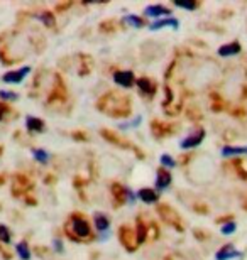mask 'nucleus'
Wrapping results in <instances>:
<instances>
[{
  "instance_id": "nucleus-25",
  "label": "nucleus",
  "mask_w": 247,
  "mask_h": 260,
  "mask_svg": "<svg viewBox=\"0 0 247 260\" xmlns=\"http://www.w3.org/2000/svg\"><path fill=\"white\" fill-rule=\"evenodd\" d=\"M124 22L132 25V27H143V19L138 17V15H127V17H124Z\"/></svg>"
},
{
  "instance_id": "nucleus-11",
  "label": "nucleus",
  "mask_w": 247,
  "mask_h": 260,
  "mask_svg": "<svg viewBox=\"0 0 247 260\" xmlns=\"http://www.w3.org/2000/svg\"><path fill=\"white\" fill-rule=\"evenodd\" d=\"M171 184V174L168 173V171L164 168H161L159 171H157V179H156V188L162 191L166 189L168 186Z\"/></svg>"
},
{
  "instance_id": "nucleus-14",
  "label": "nucleus",
  "mask_w": 247,
  "mask_h": 260,
  "mask_svg": "<svg viewBox=\"0 0 247 260\" xmlns=\"http://www.w3.org/2000/svg\"><path fill=\"white\" fill-rule=\"evenodd\" d=\"M240 53V44L239 43H229L218 48V56L222 58H229V56H234V54H239Z\"/></svg>"
},
{
  "instance_id": "nucleus-29",
  "label": "nucleus",
  "mask_w": 247,
  "mask_h": 260,
  "mask_svg": "<svg viewBox=\"0 0 247 260\" xmlns=\"http://www.w3.org/2000/svg\"><path fill=\"white\" fill-rule=\"evenodd\" d=\"M234 232H235V223L234 221H227L222 226V233H224V235H230V233H234Z\"/></svg>"
},
{
  "instance_id": "nucleus-28",
  "label": "nucleus",
  "mask_w": 247,
  "mask_h": 260,
  "mask_svg": "<svg viewBox=\"0 0 247 260\" xmlns=\"http://www.w3.org/2000/svg\"><path fill=\"white\" fill-rule=\"evenodd\" d=\"M161 164H162V166H166V168H175V166H176L175 159H173L171 155H168V154L161 155Z\"/></svg>"
},
{
  "instance_id": "nucleus-16",
  "label": "nucleus",
  "mask_w": 247,
  "mask_h": 260,
  "mask_svg": "<svg viewBox=\"0 0 247 260\" xmlns=\"http://www.w3.org/2000/svg\"><path fill=\"white\" fill-rule=\"evenodd\" d=\"M125 189L122 188L120 184H112V196H114V203H115V206H120V205H124L125 203Z\"/></svg>"
},
{
  "instance_id": "nucleus-33",
  "label": "nucleus",
  "mask_w": 247,
  "mask_h": 260,
  "mask_svg": "<svg viewBox=\"0 0 247 260\" xmlns=\"http://www.w3.org/2000/svg\"><path fill=\"white\" fill-rule=\"evenodd\" d=\"M5 110H7V108H5V105H2V103H0V120H2V118H4Z\"/></svg>"
},
{
  "instance_id": "nucleus-23",
  "label": "nucleus",
  "mask_w": 247,
  "mask_h": 260,
  "mask_svg": "<svg viewBox=\"0 0 247 260\" xmlns=\"http://www.w3.org/2000/svg\"><path fill=\"white\" fill-rule=\"evenodd\" d=\"M175 4H176V7H181L186 10H195L198 7L197 0H175Z\"/></svg>"
},
{
  "instance_id": "nucleus-34",
  "label": "nucleus",
  "mask_w": 247,
  "mask_h": 260,
  "mask_svg": "<svg viewBox=\"0 0 247 260\" xmlns=\"http://www.w3.org/2000/svg\"><path fill=\"white\" fill-rule=\"evenodd\" d=\"M54 247L58 248V252H61V250H63V248H61V242H60V240H54Z\"/></svg>"
},
{
  "instance_id": "nucleus-15",
  "label": "nucleus",
  "mask_w": 247,
  "mask_h": 260,
  "mask_svg": "<svg viewBox=\"0 0 247 260\" xmlns=\"http://www.w3.org/2000/svg\"><path fill=\"white\" fill-rule=\"evenodd\" d=\"M138 86L141 91L146 93V95H154V91H156V83L149 80V78H139Z\"/></svg>"
},
{
  "instance_id": "nucleus-17",
  "label": "nucleus",
  "mask_w": 247,
  "mask_h": 260,
  "mask_svg": "<svg viewBox=\"0 0 247 260\" xmlns=\"http://www.w3.org/2000/svg\"><path fill=\"white\" fill-rule=\"evenodd\" d=\"M139 198L143 200L144 203H156L157 201V198H159V194L156 193L154 189H151V188H143V189H139Z\"/></svg>"
},
{
  "instance_id": "nucleus-31",
  "label": "nucleus",
  "mask_w": 247,
  "mask_h": 260,
  "mask_svg": "<svg viewBox=\"0 0 247 260\" xmlns=\"http://www.w3.org/2000/svg\"><path fill=\"white\" fill-rule=\"evenodd\" d=\"M0 98H5V100H17V95H15L14 91L2 90V91H0Z\"/></svg>"
},
{
  "instance_id": "nucleus-8",
  "label": "nucleus",
  "mask_w": 247,
  "mask_h": 260,
  "mask_svg": "<svg viewBox=\"0 0 247 260\" xmlns=\"http://www.w3.org/2000/svg\"><path fill=\"white\" fill-rule=\"evenodd\" d=\"M29 71H31L29 66H25V68H22V70H19V71H9V73H5V75H4V81L5 83H20L25 76L29 75Z\"/></svg>"
},
{
  "instance_id": "nucleus-19",
  "label": "nucleus",
  "mask_w": 247,
  "mask_h": 260,
  "mask_svg": "<svg viewBox=\"0 0 247 260\" xmlns=\"http://www.w3.org/2000/svg\"><path fill=\"white\" fill-rule=\"evenodd\" d=\"M31 186L29 179L24 178V176H17L14 181V194H20V191H25Z\"/></svg>"
},
{
  "instance_id": "nucleus-5",
  "label": "nucleus",
  "mask_w": 247,
  "mask_h": 260,
  "mask_svg": "<svg viewBox=\"0 0 247 260\" xmlns=\"http://www.w3.org/2000/svg\"><path fill=\"white\" fill-rule=\"evenodd\" d=\"M205 139V130L203 128H198L195 134L188 135V137L181 142V149H193L197 145L202 144V140Z\"/></svg>"
},
{
  "instance_id": "nucleus-3",
  "label": "nucleus",
  "mask_w": 247,
  "mask_h": 260,
  "mask_svg": "<svg viewBox=\"0 0 247 260\" xmlns=\"http://www.w3.org/2000/svg\"><path fill=\"white\" fill-rule=\"evenodd\" d=\"M71 233L73 238H87L90 237V225L83 216L73 215L71 216Z\"/></svg>"
},
{
  "instance_id": "nucleus-12",
  "label": "nucleus",
  "mask_w": 247,
  "mask_h": 260,
  "mask_svg": "<svg viewBox=\"0 0 247 260\" xmlns=\"http://www.w3.org/2000/svg\"><path fill=\"white\" fill-rule=\"evenodd\" d=\"M144 14L148 15V17L157 19V17H161V15H170L171 10L166 9V7H162V5H151V7L144 9Z\"/></svg>"
},
{
  "instance_id": "nucleus-26",
  "label": "nucleus",
  "mask_w": 247,
  "mask_h": 260,
  "mask_svg": "<svg viewBox=\"0 0 247 260\" xmlns=\"http://www.w3.org/2000/svg\"><path fill=\"white\" fill-rule=\"evenodd\" d=\"M33 154H34V157L39 160V162H48V159H49V155H48V152L46 150H41V149H34L33 150Z\"/></svg>"
},
{
  "instance_id": "nucleus-35",
  "label": "nucleus",
  "mask_w": 247,
  "mask_h": 260,
  "mask_svg": "<svg viewBox=\"0 0 247 260\" xmlns=\"http://www.w3.org/2000/svg\"><path fill=\"white\" fill-rule=\"evenodd\" d=\"M4 184V176H0V186Z\"/></svg>"
},
{
  "instance_id": "nucleus-36",
  "label": "nucleus",
  "mask_w": 247,
  "mask_h": 260,
  "mask_svg": "<svg viewBox=\"0 0 247 260\" xmlns=\"http://www.w3.org/2000/svg\"><path fill=\"white\" fill-rule=\"evenodd\" d=\"M0 154H2V147H0Z\"/></svg>"
},
{
  "instance_id": "nucleus-21",
  "label": "nucleus",
  "mask_w": 247,
  "mask_h": 260,
  "mask_svg": "<svg viewBox=\"0 0 247 260\" xmlns=\"http://www.w3.org/2000/svg\"><path fill=\"white\" fill-rule=\"evenodd\" d=\"M146 237H148V226L144 225L143 220H138V230H135V238H138V245L139 243L146 242Z\"/></svg>"
},
{
  "instance_id": "nucleus-6",
  "label": "nucleus",
  "mask_w": 247,
  "mask_h": 260,
  "mask_svg": "<svg viewBox=\"0 0 247 260\" xmlns=\"http://www.w3.org/2000/svg\"><path fill=\"white\" fill-rule=\"evenodd\" d=\"M114 81L117 83V85L124 86V88H130L134 85L135 78H134L132 71H117L114 75Z\"/></svg>"
},
{
  "instance_id": "nucleus-32",
  "label": "nucleus",
  "mask_w": 247,
  "mask_h": 260,
  "mask_svg": "<svg viewBox=\"0 0 247 260\" xmlns=\"http://www.w3.org/2000/svg\"><path fill=\"white\" fill-rule=\"evenodd\" d=\"M73 137H78L76 140H87V135L81 134V132H75V134H73Z\"/></svg>"
},
{
  "instance_id": "nucleus-7",
  "label": "nucleus",
  "mask_w": 247,
  "mask_h": 260,
  "mask_svg": "<svg viewBox=\"0 0 247 260\" xmlns=\"http://www.w3.org/2000/svg\"><path fill=\"white\" fill-rule=\"evenodd\" d=\"M102 135L108 140V142L119 145V147H122V149H134L132 144L127 142V140H124L122 137H119V135L115 134V132H110V130H102Z\"/></svg>"
},
{
  "instance_id": "nucleus-9",
  "label": "nucleus",
  "mask_w": 247,
  "mask_h": 260,
  "mask_svg": "<svg viewBox=\"0 0 247 260\" xmlns=\"http://www.w3.org/2000/svg\"><path fill=\"white\" fill-rule=\"evenodd\" d=\"M161 27H171V29H178L180 27V22L175 17H166V19H157L156 22L151 24V30H157Z\"/></svg>"
},
{
  "instance_id": "nucleus-20",
  "label": "nucleus",
  "mask_w": 247,
  "mask_h": 260,
  "mask_svg": "<svg viewBox=\"0 0 247 260\" xmlns=\"http://www.w3.org/2000/svg\"><path fill=\"white\" fill-rule=\"evenodd\" d=\"M95 226H97L98 232H107L108 226H110V220L103 215V213H97L95 215Z\"/></svg>"
},
{
  "instance_id": "nucleus-4",
  "label": "nucleus",
  "mask_w": 247,
  "mask_h": 260,
  "mask_svg": "<svg viewBox=\"0 0 247 260\" xmlns=\"http://www.w3.org/2000/svg\"><path fill=\"white\" fill-rule=\"evenodd\" d=\"M119 237H120V242H122V245L127 248L129 252H134L135 248H138V238H135V233L130 230L129 226H120Z\"/></svg>"
},
{
  "instance_id": "nucleus-13",
  "label": "nucleus",
  "mask_w": 247,
  "mask_h": 260,
  "mask_svg": "<svg viewBox=\"0 0 247 260\" xmlns=\"http://www.w3.org/2000/svg\"><path fill=\"white\" fill-rule=\"evenodd\" d=\"M151 128H152V134H154L157 139L168 137V135H171L173 132H175V128L168 127L166 123H164V125H162V123H159V122H152Z\"/></svg>"
},
{
  "instance_id": "nucleus-24",
  "label": "nucleus",
  "mask_w": 247,
  "mask_h": 260,
  "mask_svg": "<svg viewBox=\"0 0 247 260\" xmlns=\"http://www.w3.org/2000/svg\"><path fill=\"white\" fill-rule=\"evenodd\" d=\"M15 250H17L19 257L22 258V260H29V258H31L29 247L25 245V242H20V243H17V247H15Z\"/></svg>"
},
{
  "instance_id": "nucleus-2",
  "label": "nucleus",
  "mask_w": 247,
  "mask_h": 260,
  "mask_svg": "<svg viewBox=\"0 0 247 260\" xmlns=\"http://www.w3.org/2000/svg\"><path fill=\"white\" fill-rule=\"evenodd\" d=\"M157 213H159L161 218L168 223V225H171L173 228H176L178 232L185 230V228H183V225H181L180 215H178V213L173 210L170 205H159V206H157Z\"/></svg>"
},
{
  "instance_id": "nucleus-30",
  "label": "nucleus",
  "mask_w": 247,
  "mask_h": 260,
  "mask_svg": "<svg viewBox=\"0 0 247 260\" xmlns=\"http://www.w3.org/2000/svg\"><path fill=\"white\" fill-rule=\"evenodd\" d=\"M46 25H52V22H54V19H52V15L49 12H44V14H41V17H39Z\"/></svg>"
},
{
  "instance_id": "nucleus-1",
  "label": "nucleus",
  "mask_w": 247,
  "mask_h": 260,
  "mask_svg": "<svg viewBox=\"0 0 247 260\" xmlns=\"http://www.w3.org/2000/svg\"><path fill=\"white\" fill-rule=\"evenodd\" d=\"M97 108L105 115L115 118L127 117L130 113V100L129 96L120 95L119 91H108L97 102Z\"/></svg>"
},
{
  "instance_id": "nucleus-18",
  "label": "nucleus",
  "mask_w": 247,
  "mask_h": 260,
  "mask_svg": "<svg viewBox=\"0 0 247 260\" xmlns=\"http://www.w3.org/2000/svg\"><path fill=\"white\" fill-rule=\"evenodd\" d=\"M25 125H28L29 130H33V132H43L44 130V122L39 120V118H36V117L25 118Z\"/></svg>"
},
{
  "instance_id": "nucleus-22",
  "label": "nucleus",
  "mask_w": 247,
  "mask_h": 260,
  "mask_svg": "<svg viewBox=\"0 0 247 260\" xmlns=\"http://www.w3.org/2000/svg\"><path fill=\"white\" fill-rule=\"evenodd\" d=\"M224 155H237V154H247V147H232V145H227V147L222 149Z\"/></svg>"
},
{
  "instance_id": "nucleus-10",
  "label": "nucleus",
  "mask_w": 247,
  "mask_h": 260,
  "mask_svg": "<svg viewBox=\"0 0 247 260\" xmlns=\"http://www.w3.org/2000/svg\"><path fill=\"white\" fill-rule=\"evenodd\" d=\"M235 257H242V253L235 250L234 245L222 247V250H218L217 255H215V258H217V260H230V258H235Z\"/></svg>"
},
{
  "instance_id": "nucleus-27",
  "label": "nucleus",
  "mask_w": 247,
  "mask_h": 260,
  "mask_svg": "<svg viewBox=\"0 0 247 260\" xmlns=\"http://www.w3.org/2000/svg\"><path fill=\"white\" fill-rule=\"evenodd\" d=\"M0 242L2 243L10 242V232H9V228L4 225H0Z\"/></svg>"
}]
</instances>
